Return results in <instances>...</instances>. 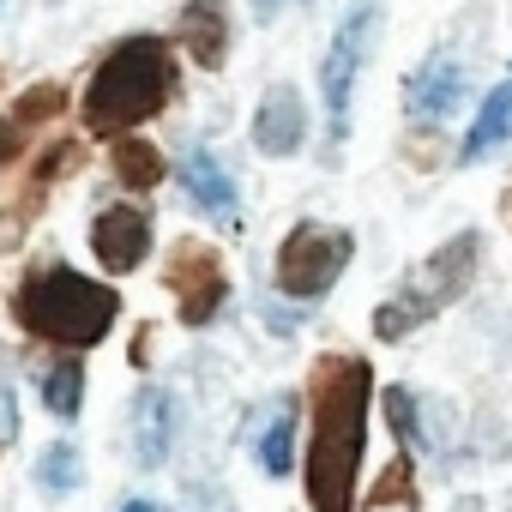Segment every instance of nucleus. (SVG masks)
I'll use <instances>...</instances> for the list:
<instances>
[{
	"mask_svg": "<svg viewBox=\"0 0 512 512\" xmlns=\"http://www.w3.org/2000/svg\"><path fill=\"white\" fill-rule=\"evenodd\" d=\"M374 25H380V0H362V7L344 13V25H338V37H332L326 73H320V91H326V133H332V145L350 133V91H356L362 61H368Z\"/></svg>",
	"mask_w": 512,
	"mask_h": 512,
	"instance_id": "nucleus-6",
	"label": "nucleus"
},
{
	"mask_svg": "<svg viewBox=\"0 0 512 512\" xmlns=\"http://www.w3.org/2000/svg\"><path fill=\"white\" fill-rule=\"evenodd\" d=\"M169 452V398L163 392H139L133 404V458L139 464H163Z\"/></svg>",
	"mask_w": 512,
	"mask_h": 512,
	"instance_id": "nucleus-13",
	"label": "nucleus"
},
{
	"mask_svg": "<svg viewBox=\"0 0 512 512\" xmlns=\"http://www.w3.org/2000/svg\"><path fill=\"white\" fill-rule=\"evenodd\" d=\"M506 133H512V79H506V85H494V91H488V103L476 109V127L464 133V163L488 157Z\"/></svg>",
	"mask_w": 512,
	"mask_h": 512,
	"instance_id": "nucleus-14",
	"label": "nucleus"
},
{
	"mask_svg": "<svg viewBox=\"0 0 512 512\" xmlns=\"http://www.w3.org/2000/svg\"><path fill=\"white\" fill-rule=\"evenodd\" d=\"M115 175H121L127 187H157V181H163V157H157V145H145V139H121V145H115Z\"/></svg>",
	"mask_w": 512,
	"mask_h": 512,
	"instance_id": "nucleus-16",
	"label": "nucleus"
},
{
	"mask_svg": "<svg viewBox=\"0 0 512 512\" xmlns=\"http://www.w3.org/2000/svg\"><path fill=\"white\" fill-rule=\"evenodd\" d=\"M368 398H374V374L362 356H332L314 368V446H308V506L314 512H356Z\"/></svg>",
	"mask_w": 512,
	"mask_h": 512,
	"instance_id": "nucleus-1",
	"label": "nucleus"
},
{
	"mask_svg": "<svg viewBox=\"0 0 512 512\" xmlns=\"http://www.w3.org/2000/svg\"><path fill=\"white\" fill-rule=\"evenodd\" d=\"M37 482H43L49 494H73V488L85 482V464H79V452H73V446H49V452L37 458Z\"/></svg>",
	"mask_w": 512,
	"mask_h": 512,
	"instance_id": "nucleus-18",
	"label": "nucleus"
},
{
	"mask_svg": "<svg viewBox=\"0 0 512 512\" xmlns=\"http://www.w3.org/2000/svg\"><path fill=\"white\" fill-rule=\"evenodd\" d=\"M79 398H85V368H79V362H55L49 380H43V404H49V416L73 422V416H79Z\"/></svg>",
	"mask_w": 512,
	"mask_h": 512,
	"instance_id": "nucleus-15",
	"label": "nucleus"
},
{
	"mask_svg": "<svg viewBox=\"0 0 512 512\" xmlns=\"http://www.w3.org/2000/svg\"><path fill=\"white\" fill-rule=\"evenodd\" d=\"M13 308H19L25 332H37L49 344H67V350H85V344H97L115 326L121 296L91 284V278H79V272H67V266H43V272H31L19 284Z\"/></svg>",
	"mask_w": 512,
	"mask_h": 512,
	"instance_id": "nucleus-3",
	"label": "nucleus"
},
{
	"mask_svg": "<svg viewBox=\"0 0 512 512\" xmlns=\"http://www.w3.org/2000/svg\"><path fill=\"white\" fill-rule=\"evenodd\" d=\"M127 512H157V506H151V500H133V506H127Z\"/></svg>",
	"mask_w": 512,
	"mask_h": 512,
	"instance_id": "nucleus-23",
	"label": "nucleus"
},
{
	"mask_svg": "<svg viewBox=\"0 0 512 512\" xmlns=\"http://www.w3.org/2000/svg\"><path fill=\"white\" fill-rule=\"evenodd\" d=\"M374 500H386V506H392V500H404V506L416 500V494H410V458H398V464L380 476V494H374Z\"/></svg>",
	"mask_w": 512,
	"mask_h": 512,
	"instance_id": "nucleus-20",
	"label": "nucleus"
},
{
	"mask_svg": "<svg viewBox=\"0 0 512 512\" xmlns=\"http://www.w3.org/2000/svg\"><path fill=\"white\" fill-rule=\"evenodd\" d=\"M7 145H13V133H7V121H0V151H7Z\"/></svg>",
	"mask_w": 512,
	"mask_h": 512,
	"instance_id": "nucleus-24",
	"label": "nucleus"
},
{
	"mask_svg": "<svg viewBox=\"0 0 512 512\" xmlns=\"http://www.w3.org/2000/svg\"><path fill=\"white\" fill-rule=\"evenodd\" d=\"M169 290L181 296V320L187 326H205L211 314H217V302H223V266H217V253L211 247H175V260H169Z\"/></svg>",
	"mask_w": 512,
	"mask_h": 512,
	"instance_id": "nucleus-7",
	"label": "nucleus"
},
{
	"mask_svg": "<svg viewBox=\"0 0 512 512\" xmlns=\"http://www.w3.org/2000/svg\"><path fill=\"white\" fill-rule=\"evenodd\" d=\"M404 103H410L416 121H446V115L464 103V67H458V61H428V67L410 79Z\"/></svg>",
	"mask_w": 512,
	"mask_h": 512,
	"instance_id": "nucleus-10",
	"label": "nucleus"
},
{
	"mask_svg": "<svg viewBox=\"0 0 512 512\" xmlns=\"http://www.w3.org/2000/svg\"><path fill=\"white\" fill-rule=\"evenodd\" d=\"M290 440H296V416L278 410V416L266 422V434H260V470H266V476H290V464H296Z\"/></svg>",
	"mask_w": 512,
	"mask_h": 512,
	"instance_id": "nucleus-17",
	"label": "nucleus"
},
{
	"mask_svg": "<svg viewBox=\"0 0 512 512\" xmlns=\"http://www.w3.org/2000/svg\"><path fill=\"white\" fill-rule=\"evenodd\" d=\"M500 211H506V223H512V193H506V205H500Z\"/></svg>",
	"mask_w": 512,
	"mask_h": 512,
	"instance_id": "nucleus-25",
	"label": "nucleus"
},
{
	"mask_svg": "<svg viewBox=\"0 0 512 512\" xmlns=\"http://www.w3.org/2000/svg\"><path fill=\"white\" fill-rule=\"evenodd\" d=\"M350 253H356L350 229H332V223H296V229L284 235V247H278V290L296 296V302L326 296V290L344 278Z\"/></svg>",
	"mask_w": 512,
	"mask_h": 512,
	"instance_id": "nucleus-5",
	"label": "nucleus"
},
{
	"mask_svg": "<svg viewBox=\"0 0 512 512\" xmlns=\"http://www.w3.org/2000/svg\"><path fill=\"white\" fill-rule=\"evenodd\" d=\"M91 247L109 272H133L151 247V217L139 205H103L97 223H91Z\"/></svg>",
	"mask_w": 512,
	"mask_h": 512,
	"instance_id": "nucleus-9",
	"label": "nucleus"
},
{
	"mask_svg": "<svg viewBox=\"0 0 512 512\" xmlns=\"http://www.w3.org/2000/svg\"><path fill=\"white\" fill-rule=\"evenodd\" d=\"M181 187H187V199L205 205L211 217H235V181L223 175V163H217L211 151H193V157L181 163Z\"/></svg>",
	"mask_w": 512,
	"mask_h": 512,
	"instance_id": "nucleus-12",
	"label": "nucleus"
},
{
	"mask_svg": "<svg viewBox=\"0 0 512 512\" xmlns=\"http://www.w3.org/2000/svg\"><path fill=\"white\" fill-rule=\"evenodd\" d=\"M253 145L266 157H296L308 145V103L296 85H272L253 109Z\"/></svg>",
	"mask_w": 512,
	"mask_h": 512,
	"instance_id": "nucleus-8",
	"label": "nucleus"
},
{
	"mask_svg": "<svg viewBox=\"0 0 512 512\" xmlns=\"http://www.w3.org/2000/svg\"><path fill=\"white\" fill-rule=\"evenodd\" d=\"M386 422H392V434H398L404 446H416V392L392 386V392H386Z\"/></svg>",
	"mask_w": 512,
	"mask_h": 512,
	"instance_id": "nucleus-19",
	"label": "nucleus"
},
{
	"mask_svg": "<svg viewBox=\"0 0 512 512\" xmlns=\"http://www.w3.org/2000/svg\"><path fill=\"white\" fill-rule=\"evenodd\" d=\"M181 43L199 67H223L229 55V13H223V0H193V7L181 13Z\"/></svg>",
	"mask_w": 512,
	"mask_h": 512,
	"instance_id": "nucleus-11",
	"label": "nucleus"
},
{
	"mask_svg": "<svg viewBox=\"0 0 512 512\" xmlns=\"http://www.w3.org/2000/svg\"><path fill=\"white\" fill-rule=\"evenodd\" d=\"M476 247H482V235L476 229H464V235H452L434 260L374 314V338H410L422 320H434L440 308H452L464 290H470V278H476Z\"/></svg>",
	"mask_w": 512,
	"mask_h": 512,
	"instance_id": "nucleus-4",
	"label": "nucleus"
},
{
	"mask_svg": "<svg viewBox=\"0 0 512 512\" xmlns=\"http://www.w3.org/2000/svg\"><path fill=\"white\" fill-rule=\"evenodd\" d=\"M55 109H61V91L43 85V91H31V97L19 103V121H43V115H55Z\"/></svg>",
	"mask_w": 512,
	"mask_h": 512,
	"instance_id": "nucleus-21",
	"label": "nucleus"
},
{
	"mask_svg": "<svg viewBox=\"0 0 512 512\" xmlns=\"http://www.w3.org/2000/svg\"><path fill=\"white\" fill-rule=\"evenodd\" d=\"M175 85V61L157 37H127L91 79L85 91V127L91 133H127L145 115H157L169 103Z\"/></svg>",
	"mask_w": 512,
	"mask_h": 512,
	"instance_id": "nucleus-2",
	"label": "nucleus"
},
{
	"mask_svg": "<svg viewBox=\"0 0 512 512\" xmlns=\"http://www.w3.org/2000/svg\"><path fill=\"white\" fill-rule=\"evenodd\" d=\"M278 7H284V0H253V13H260V19H278Z\"/></svg>",
	"mask_w": 512,
	"mask_h": 512,
	"instance_id": "nucleus-22",
	"label": "nucleus"
}]
</instances>
